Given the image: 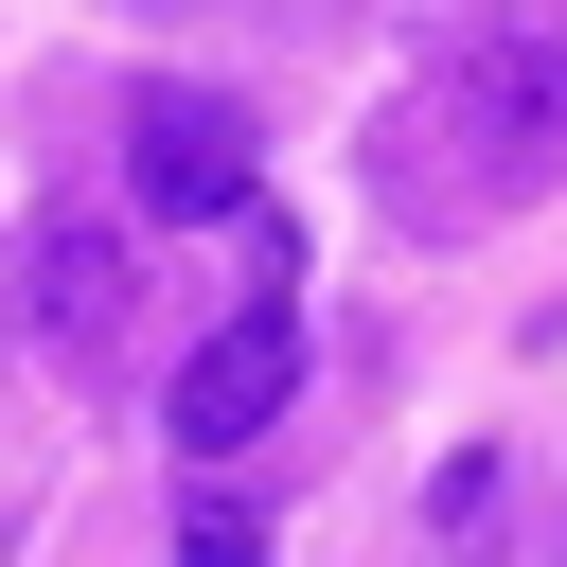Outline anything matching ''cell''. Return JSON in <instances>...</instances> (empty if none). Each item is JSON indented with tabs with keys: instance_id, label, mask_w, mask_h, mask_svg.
Segmentation results:
<instances>
[{
	"instance_id": "5b68a950",
	"label": "cell",
	"mask_w": 567,
	"mask_h": 567,
	"mask_svg": "<svg viewBox=\"0 0 567 567\" xmlns=\"http://www.w3.org/2000/svg\"><path fill=\"white\" fill-rule=\"evenodd\" d=\"M425 567H514V443H461L425 478Z\"/></svg>"
},
{
	"instance_id": "7a4b0ae2",
	"label": "cell",
	"mask_w": 567,
	"mask_h": 567,
	"mask_svg": "<svg viewBox=\"0 0 567 567\" xmlns=\"http://www.w3.org/2000/svg\"><path fill=\"white\" fill-rule=\"evenodd\" d=\"M284 390H301V301H284V266H266V284L177 354V408H159V425H177L195 461H230V443H266V425H284Z\"/></svg>"
},
{
	"instance_id": "277c9868",
	"label": "cell",
	"mask_w": 567,
	"mask_h": 567,
	"mask_svg": "<svg viewBox=\"0 0 567 567\" xmlns=\"http://www.w3.org/2000/svg\"><path fill=\"white\" fill-rule=\"evenodd\" d=\"M35 337H53L71 372H106V354H124V230L35 213Z\"/></svg>"
},
{
	"instance_id": "6da1fadb",
	"label": "cell",
	"mask_w": 567,
	"mask_h": 567,
	"mask_svg": "<svg viewBox=\"0 0 567 567\" xmlns=\"http://www.w3.org/2000/svg\"><path fill=\"white\" fill-rule=\"evenodd\" d=\"M354 177L390 230L425 248H478L514 213L567 195V0H478L372 124H354Z\"/></svg>"
},
{
	"instance_id": "8992f818",
	"label": "cell",
	"mask_w": 567,
	"mask_h": 567,
	"mask_svg": "<svg viewBox=\"0 0 567 567\" xmlns=\"http://www.w3.org/2000/svg\"><path fill=\"white\" fill-rule=\"evenodd\" d=\"M159 567H266V514H248V496H177Z\"/></svg>"
},
{
	"instance_id": "52a82bcc",
	"label": "cell",
	"mask_w": 567,
	"mask_h": 567,
	"mask_svg": "<svg viewBox=\"0 0 567 567\" xmlns=\"http://www.w3.org/2000/svg\"><path fill=\"white\" fill-rule=\"evenodd\" d=\"M124 18H195V0H124Z\"/></svg>"
},
{
	"instance_id": "3957f363",
	"label": "cell",
	"mask_w": 567,
	"mask_h": 567,
	"mask_svg": "<svg viewBox=\"0 0 567 567\" xmlns=\"http://www.w3.org/2000/svg\"><path fill=\"white\" fill-rule=\"evenodd\" d=\"M248 106L230 89H142L124 106V195L159 213V230H213V213H248Z\"/></svg>"
}]
</instances>
